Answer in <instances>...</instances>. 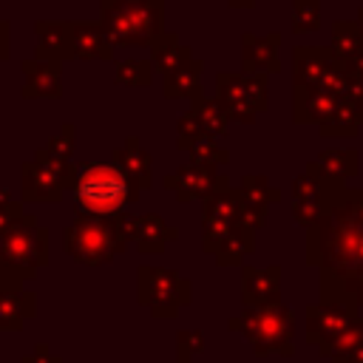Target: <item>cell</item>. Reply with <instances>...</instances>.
I'll return each mask as SVG.
<instances>
[{
  "label": "cell",
  "instance_id": "obj_1",
  "mask_svg": "<svg viewBox=\"0 0 363 363\" xmlns=\"http://www.w3.org/2000/svg\"><path fill=\"white\" fill-rule=\"evenodd\" d=\"M306 261L329 275H343L363 267V213L340 187L332 210L306 230Z\"/></svg>",
  "mask_w": 363,
  "mask_h": 363
},
{
  "label": "cell",
  "instance_id": "obj_2",
  "mask_svg": "<svg viewBox=\"0 0 363 363\" xmlns=\"http://www.w3.org/2000/svg\"><path fill=\"white\" fill-rule=\"evenodd\" d=\"M139 187L113 162H85L77 167V182L71 187L77 213L85 216H113L125 204L139 199Z\"/></svg>",
  "mask_w": 363,
  "mask_h": 363
},
{
  "label": "cell",
  "instance_id": "obj_3",
  "mask_svg": "<svg viewBox=\"0 0 363 363\" xmlns=\"http://www.w3.org/2000/svg\"><path fill=\"white\" fill-rule=\"evenodd\" d=\"M0 258L3 289H23V284L37 278V269L48 264V230L40 227L34 213H23L0 235Z\"/></svg>",
  "mask_w": 363,
  "mask_h": 363
},
{
  "label": "cell",
  "instance_id": "obj_4",
  "mask_svg": "<svg viewBox=\"0 0 363 363\" xmlns=\"http://www.w3.org/2000/svg\"><path fill=\"white\" fill-rule=\"evenodd\" d=\"M62 244H65V252L85 267H99V264L113 261L130 244L122 227V210L113 216L77 213L74 224L65 227Z\"/></svg>",
  "mask_w": 363,
  "mask_h": 363
},
{
  "label": "cell",
  "instance_id": "obj_5",
  "mask_svg": "<svg viewBox=\"0 0 363 363\" xmlns=\"http://www.w3.org/2000/svg\"><path fill=\"white\" fill-rule=\"evenodd\" d=\"M230 332L244 335L255 354H295V315L284 303L244 306L238 318H230Z\"/></svg>",
  "mask_w": 363,
  "mask_h": 363
},
{
  "label": "cell",
  "instance_id": "obj_6",
  "mask_svg": "<svg viewBox=\"0 0 363 363\" xmlns=\"http://www.w3.org/2000/svg\"><path fill=\"white\" fill-rule=\"evenodd\" d=\"M99 9L113 45H153L164 34V0H99Z\"/></svg>",
  "mask_w": 363,
  "mask_h": 363
},
{
  "label": "cell",
  "instance_id": "obj_7",
  "mask_svg": "<svg viewBox=\"0 0 363 363\" xmlns=\"http://www.w3.org/2000/svg\"><path fill=\"white\" fill-rule=\"evenodd\" d=\"M193 301V286L187 278L167 267H139V303L156 320H170L182 306Z\"/></svg>",
  "mask_w": 363,
  "mask_h": 363
},
{
  "label": "cell",
  "instance_id": "obj_8",
  "mask_svg": "<svg viewBox=\"0 0 363 363\" xmlns=\"http://www.w3.org/2000/svg\"><path fill=\"white\" fill-rule=\"evenodd\" d=\"M77 182V164L60 162L45 153V147L34 150V159L20 167V190L23 204L31 201H60L65 190H71Z\"/></svg>",
  "mask_w": 363,
  "mask_h": 363
},
{
  "label": "cell",
  "instance_id": "obj_9",
  "mask_svg": "<svg viewBox=\"0 0 363 363\" xmlns=\"http://www.w3.org/2000/svg\"><path fill=\"white\" fill-rule=\"evenodd\" d=\"M216 99L227 108L230 119L244 125L255 122L258 113L267 111V77L264 74H218L216 77Z\"/></svg>",
  "mask_w": 363,
  "mask_h": 363
},
{
  "label": "cell",
  "instance_id": "obj_10",
  "mask_svg": "<svg viewBox=\"0 0 363 363\" xmlns=\"http://www.w3.org/2000/svg\"><path fill=\"white\" fill-rule=\"evenodd\" d=\"M241 213H238V199L235 187L218 190L210 199H204V213H201V247L204 252H218L233 233L241 227Z\"/></svg>",
  "mask_w": 363,
  "mask_h": 363
},
{
  "label": "cell",
  "instance_id": "obj_11",
  "mask_svg": "<svg viewBox=\"0 0 363 363\" xmlns=\"http://www.w3.org/2000/svg\"><path fill=\"white\" fill-rule=\"evenodd\" d=\"M357 315L354 303H312L306 306V340L318 346V352H323Z\"/></svg>",
  "mask_w": 363,
  "mask_h": 363
},
{
  "label": "cell",
  "instance_id": "obj_12",
  "mask_svg": "<svg viewBox=\"0 0 363 363\" xmlns=\"http://www.w3.org/2000/svg\"><path fill=\"white\" fill-rule=\"evenodd\" d=\"M162 184H164V190L173 193L179 201L210 199L213 193L233 187L224 173H216L213 167H196V164H187V167H179V170L167 173V176L162 179Z\"/></svg>",
  "mask_w": 363,
  "mask_h": 363
},
{
  "label": "cell",
  "instance_id": "obj_13",
  "mask_svg": "<svg viewBox=\"0 0 363 363\" xmlns=\"http://www.w3.org/2000/svg\"><path fill=\"white\" fill-rule=\"evenodd\" d=\"M235 199H238V213H241L244 227L258 230L267 221L269 204L281 199V190H275L267 176L247 173V176H241L238 187H235Z\"/></svg>",
  "mask_w": 363,
  "mask_h": 363
},
{
  "label": "cell",
  "instance_id": "obj_14",
  "mask_svg": "<svg viewBox=\"0 0 363 363\" xmlns=\"http://www.w3.org/2000/svg\"><path fill=\"white\" fill-rule=\"evenodd\" d=\"M241 303L244 306L281 303V267L269 264L267 269H255L250 264H241Z\"/></svg>",
  "mask_w": 363,
  "mask_h": 363
},
{
  "label": "cell",
  "instance_id": "obj_15",
  "mask_svg": "<svg viewBox=\"0 0 363 363\" xmlns=\"http://www.w3.org/2000/svg\"><path fill=\"white\" fill-rule=\"evenodd\" d=\"M23 96L26 99H60L62 96V68L57 60H23Z\"/></svg>",
  "mask_w": 363,
  "mask_h": 363
},
{
  "label": "cell",
  "instance_id": "obj_16",
  "mask_svg": "<svg viewBox=\"0 0 363 363\" xmlns=\"http://www.w3.org/2000/svg\"><path fill=\"white\" fill-rule=\"evenodd\" d=\"M71 57L77 60H111L113 43L102 23H71Z\"/></svg>",
  "mask_w": 363,
  "mask_h": 363
},
{
  "label": "cell",
  "instance_id": "obj_17",
  "mask_svg": "<svg viewBox=\"0 0 363 363\" xmlns=\"http://www.w3.org/2000/svg\"><path fill=\"white\" fill-rule=\"evenodd\" d=\"M179 230L170 227L159 213H142L136 216V227H133V247L142 255H156L164 252L167 241H176Z\"/></svg>",
  "mask_w": 363,
  "mask_h": 363
},
{
  "label": "cell",
  "instance_id": "obj_18",
  "mask_svg": "<svg viewBox=\"0 0 363 363\" xmlns=\"http://www.w3.org/2000/svg\"><path fill=\"white\" fill-rule=\"evenodd\" d=\"M337 57L332 54V48H295L292 54V77L295 85L301 88H320L326 71L332 68Z\"/></svg>",
  "mask_w": 363,
  "mask_h": 363
},
{
  "label": "cell",
  "instance_id": "obj_19",
  "mask_svg": "<svg viewBox=\"0 0 363 363\" xmlns=\"http://www.w3.org/2000/svg\"><path fill=\"white\" fill-rule=\"evenodd\" d=\"M337 102H340V96L323 91V88H301V85H295L292 119L298 125H303V122L320 125V122H326L332 116V111L337 108Z\"/></svg>",
  "mask_w": 363,
  "mask_h": 363
},
{
  "label": "cell",
  "instance_id": "obj_20",
  "mask_svg": "<svg viewBox=\"0 0 363 363\" xmlns=\"http://www.w3.org/2000/svg\"><path fill=\"white\" fill-rule=\"evenodd\" d=\"M111 162L139 187V190H150V184H153V159H150V153L139 145V139L136 136H130L128 142H125V147H116L113 153H111Z\"/></svg>",
  "mask_w": 363,
  "mask_h": 363
},
{
  "label": "cell",
  "instance_id": "obj_21",
  "mask_svg": "<svg viewBox=\"0 0 363 363\" xmlns=\"http://www.w3.org/2000/svg\"><path fill=\"white\" fill-rule=\"evenodd\" d=\"M37 315V295L28 289L0 286V332H20L28 318Z\"/></svg>",
  "mask_w": 363,
  "mask_h": 363
},
{
  "label": "cell",
  "instance_id": "obj_22",
  "mask_svg": "<svg viewBox=\"0 0 363 363\" xmlns=\"http://www.w3.org/2000/svg\"><path fill=\"white\" fill-rule=\"evenodd\" d=\"M241 65L247 74H275L278 71V34L269 37H255L244 34V48H241Z\"/></svg>",
  "mask_w": 363,
  "mask_h": 363
},
{
  "label": "cell",
  "instance_id": "obj_23",
  "mask_svg": "<svg viewBox=\"0 0 363 363\" xmlns=\"http://www.w3.org/2000/svg\"><path fill=\"white\" fill-rule=\"evenodd\" d=\"M320 301L323 303L363 306V267L352 269V272H343V275L320 272Z\"/></svg>",
  "mask_w": 363,
  "mask_h": 363
},
{
  "label": "cell",
  "instance_id": "obj_24",
  "mask_svg": "<svg viewBox=\"0 0 363 363\" xmlns=\"http://www.w3.org/2000/svg\"><path fill=\"white\" fill-rule=\"evenodd\" d=\"M37 60H71V23H37Z\"/></svg>",
  "mask_w": 363,
  "mask_h": 363
},
{
  "label": "cell",
  "instance_id": "obj_25",
  "mask_svg": "<svg viewBox=\"0 0 363 363\" xmlns=\"http://www.w3.org/2000/svg\"><path fill=\"white\" fill-rule=\"evenodd\" d=\"M201 68H204L201 60H190L182 68L164 74V96L167 99H179V96L199 99V96H204L201 94V82H199L201 79Z\"/></svg>",
  "mask_w": 363,
  "mask_h": 363
},
{
  "label": "cell",
  "instance_id": "obj_26",
  "mask_svg": "<svg viewBox=\"0 0 363 363\" xmlns=\"http://www.w3.org/2000/svg\"><path fill=\"white\" fill-rule=\"evenodd\" d=\"M332 179H337V182H349V179H357V173H360V153L354 150V147H329V150H323L318 159H315Z\"/></svg>",
  "mask_w": 363,
  "mask_h": 363
},
{
  "label": "cell",
  "instance_id": "obj_27",
  "mask_svg": "<svg viewBox=\"0 0 363 363\" xmlns=\"http://www.w3.org/2000/svg\"><path fill=\"white\" fill-rule=\"evenodd\" d=\"M150 54H153V65H156L162 74H170V71H176V68H182L184 62L193 60L190 48L182 45V43L176 40V34H162V37L150 45Z\"/></svg>",
  "mask_w": 363,
  "mask_h": 363
},
{
  "label": "cell",
  "instance_id": "obj_28",
  "mask_svg": "<svg viewBox=\"0 0 363 363\" xmlns=\"http://www.w3.org/2000/svg\"><path fill=\"white\" fill-rule=\"evenodd\" d=\"M332 54L337 60H349L354 54L363 51V31L357 23H349V20H337L332 26Z\"/></svg>",
  "mask_w": 363,
  "mask_h": 363
},
{
  "label": "cell",
  "instance_id": "obj_29",
  "mask_svg": "<svg viewBox=\"0 0 363 363\" xmlns=\"http://www.w3.org/2000/svg\"><path fill=\"white\" fill-rule=\"evenodd\" d=\"M193 111L199 113V119H201V128H204V133L207 136H224L227 133V125H230V113H227V108L218 102V99H207V96H199V99H193Z\"/></svg>",
  "mask_w": 363,
  "mask_h": 363
},
{
  "label": "cell",
  "instance_id": "obj_30",
  "mask_svg": "<svg viewBox=\"0 0 363 363\" xmlns=\"http://www.w3.org/2000/svg\"><path fill=\"white\" fill-rule=\"evenodd\" d=\"M318 128H320V136H354L360 128L357 108L349 99H340L337 108L332 111V116L326 122H320Z\"/></svg>",
  "mask_w": 363,
  "mask_h": 363
},
{
  "label": "cell",
  "instance_id": "obj_31",
  "mask_svg": "<svg viewBox=\"0 0 363 363\" xmlns=\"http://www.w3.org/2000/svg\"><path fill=\"white\" fill-rule=\"evenodd\" d=\"M252 247H255V230H250V227L241 224V227L233 233V238L216 252V264H218V267H241L244 255H250Z\"/></svg>",
  "mask_w": 363,
  "mask_h": 363
},
{
  "label": "cell",
  "instance_id": "obj_32",
  "mask_svg": "<svg viewBox=\"0 0 363 363\" xmlns=\"http://www.w3.org/2000/svg\"><path fill=\"white\" fill-rule=\"evenodd\" d=\"M337 193H340V190H337ZM337 193H332V196H318V199H295V201H292V218H295L301 227H306V230L315 227V224L332 210Z\"/></svg>",
  "mask_w": 363,
  "mask_h": 363
},
{
  "label": "cell",
  "instance_id": "obj_33",
  "mask_svg": "<svg viewBox=\"0 0 363 363\" xmlns=\"http://www.w3.org/2000/svg\"><path fill=\"white\" fill-rule=\"evenodd\" d=\"M360 343H363V318H354L320 354L329 357V363H337V360H343L346 354H352Z\"/></svg>",
  "mask_w": 363,
  "mask_h": 363
},
{
  "label": "cell",
  "instance_id": "obj_34",
  "mask_svg": "<svg viewBox=\"0 0 363 363\" xmlns=\"http://www.w3.org/2000/svg\"><path fill=\"white\" fill-rule=\"evenodd\" d=\"M190 164H196V167H218V164H227L230 162V150L227 147H221L213 136H204L201 142H196L190 150Z\"/></svg>",
  "mask_w": 363,
  "mask_h": 363
},
{
  "label": "cell",
  "instance_id": "obj_35",
  "mask_svg": "<svg viewBox=\"0 0 363 363\" xmlns=\"http://www.w3.org/2000/svg\"><path fill=\"white\" fill-rule=\"evenodd\" d=\"M150 77H153V65L147 60H122V62H116V82H122V85L145 88V85H150Z\"/></svg>",
  "mask_w": 363,
  "mask_h": 363
},
{
  "label": "cell",
  "instance_id": "obj_36",
  "mask_svg": "<svg viewBox=\"0 0 363 363\" xmlns=\"http://www.w3.org/2000/svg\"><path fill=\"white\" fill-rule=\"evenodd\" d=\"M207 133H204V128H201V119H199V113L190 108L179 122H176V147L179 150H190L196 142H201Z\"/></svg>",
  "mask_w": 363,
  "mask_h": 363
},
{
  "label": "cell",
  "instance_id": "obj_37",
  "mask_svg": "<svg viewBox=\"0 0 363 363\" xmlns=\"http://www.w3.org/2000/svg\"><path fill=\"white\" fill-rule=\"evenodd\" d=\"M201 352H204V332L201 329H179L176 332V360L179 363H190Z\"/></svg>",
  "mask_w": 363,
  "mask_h": 363
},
{
  "label": "cell",
  "instance_id": "obj_38",
  "mask_svg": "<svg viewBox=\"0 0 363 363\" xmlns=\"http://www.w3.org/2000/svg\"><path fill=\"white\" fill-rule=\"evenodd\" d=\"M74 145H77V128H74L71 122H65V125L60 128V133L45 145V153L54 156V159H60V162H71Z\"/></svg>",
  "mask_w": 363,
  "mask_h": 363
},
{
  "label": "cell",
  "instance_id": "obj_39",
  "mask_svg": "<svg viewBox=\"0 0 363 363\" xmlns=\"http://www.w3.org/2000/svg\"><path fill=\"white\" fill-rule=\"evenodd\" d=\"M320 23V11H318V0H295V11H292V28L295 31H315Z\"/></svg>",
  "mask_w": 363,
  "mask_h": 363
},
{
  "label": "cell",
  "instance_id": "obj_40",
  "mask_svg": "<svg viewBox=\"0 0 363 363\" xmlns=\"http://www.w3.org/2000/svg\"><path fill=\"white\" fill-rule=\"evenodd\" d=\"M23 213H26V210H23V201H14L11 193L0 187V235H3Z\"/></svg>",
  "mask_w": 363,
  "mask_h": 363
},
{
  "label": "cell",
  "instance_id": "obj_41",
  "mask_svg": "<svg viewBox=\"0 0 363 363\" xmlns=\"http://www.w3.org/2000/svg\"><path fill=\"white\" fill-rule=\"evenodd\" d=\"M20 363H62L57 354H51V349L45 346V343H40V346H34V352L31 354H26Z\"/></svg>",
  "mask_w": 363,
  "mask_h": 363
},
{
  "label": "cell",
  "instance_id": "obj_42",
  "mask_svg": "<svg viewBox=\"0 0 363 363\" xmlns=\"http://www.w3.org/2000/svg\"><path fill=\"white\" fill-rule=\"evenodd\" d=\"M9 57V23L0 20V60Z\"/></svg>",
  "mask_w": 363,
  "mask_h": 363
},
{
  "label": "cell",
  "instance_id": "obj_43",
  "mask_svg": "<svg viewBox=\"0 0 363 363\" xmlns=\"http://www.w3.org/2000/svg\"><path fill=\"white\" fill-rule=\"evenodd\" d=\"M337 363H363V343H360V346H357L352 354H346L343 360H337Z\"/></svg>",
  "mask_w": 363,
  "mask_h": 363
},
{
  "label": "cell",
  "instance_id": "obj_44",
  "mask_svg": "<svg viewBox=\"0 0 363 363\" xmlns=\"http://www.w3.org/2000/svg\"><path fill=\"white\" fill-rule=\"evenodd\" d=\"M357 26H360V31H363V9H360V14H357Z\"/></svg>",
  "mask_w": 363,
  "mask_h": 363
},
{
  "label": "cell",
  "instance_id": "obj_45",
  "mask_svg": "<svg viewBox=\"0 0 363 363\" xmlns=\"http://www.w3.org/2000/svg\"><path fill=\"white\" fill-rule=\"evenodd\" d=\"M230 3H233V6H241L244 0H230ZM250 3H255V0H250Z\"/></svg>",
  "mask_w": 363,
  "mask_h": 363
},
{
  "label": "cell",
  "instance_id": "obj_46",
  "mask_svg": "<svg viewBox=\"0 0 363 363\" xmlns=\"http://www.w3.org/2000/svg\"><path fill=\"white\" fill-rule=\"evenodd\" d=\"M0 275H3V258H0Z\"/></svg>",
  "mask_w": 363,
  "mask_h": 363
},
{
  "label": "cell",
  "instance_id": "obj_47",
  "mask_svg": "<svg viewBox=\"0 0 363 363\" xmlns=\"http://www.w3.org/2000/svg\"><path fill=\"white\" fill-rule=\"evenodd\" d=\"M357 116H360V125H363V111H360V113H357Z\"/></svg>",
  "mask_w": 363,
  "mask_h": 363
},
{
  "label": "cell",
  "instance_id": "obj_48",
  "mask_svg": "<svg viewBox=\"0 0 363 363\" xmlns=\"http://www.w3.org/2000/svg\"><path fill=\"white\" fill-rule=\"evenodd\" d=\"M176 363H179V360H176Z\"/></svg>",
  "mask_w": 363,
  "mask_h": 363
}]
</instances>
